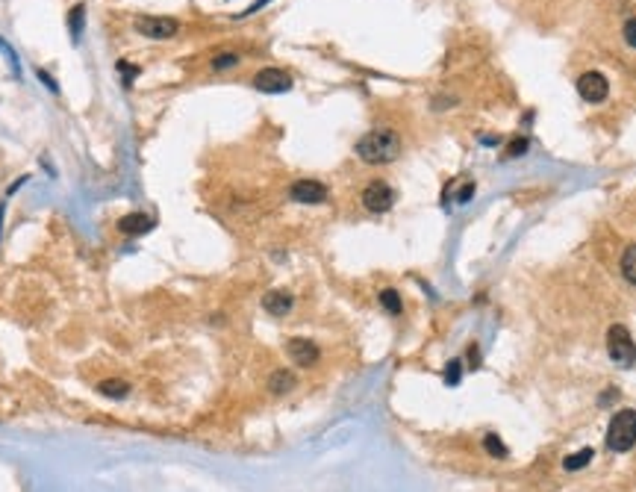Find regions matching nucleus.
I'll use <instances>...</instances> for the list:
<instances>
[{"instance_id": "nucleus-20", "label": "nucleus", "mask_w": 636, "mask_h": 492, "mask_svg": "<svg viewBox=\"0 0 636 492\" xmlns=\"http://www.w3.org/2000/svg\"><path fill=\"white\" fill-rule=\"evenodd\" d=\"M528 151V139H521V136H516L513 142L507 145V156H521Z\"/></svg>"}, {"instance_id": "nucleus-12", "label": "nucleus", "mask_w": 636, "mask_h": 492, "mask_svg": "<svg viewBox=\"0 0 636 492\" xmlns=\"http://www.w3.org/2000/svg\"><path fill=\"white\" fill-rule=\"evenodd\" d=\"M97 392L106 398H127L130 395V384L127 380H104L101 386H97Z\"/></svg>"}, {"instance_id": "nucleus-18", "label": "nucleus", "mask_w": 636, "mask_h": 492, "mask_svg": "<svg viewBox=\"0 0 636 492\" xmlns=\"http://www.w3.org/2000/svg\"><path fill=\"white\" fill-rule=\"evenodd\" d=\"M83 6H74L71 9V33H74V42L80 39V33H83Z\"/></svg>"}, {"instance_id": "nucleus-16", "label": "nucleus", "mask_w": 636, "mask_h": 492, "mask_svg": "<svg viewBox=\"0 0 636 492\" xmlns=\"http://www.w3.org/2000/svg\"><path fill=\"white\" fill-rule=\"evenodd\" d=\"M589 460H592V448H583V451H578V454H569V457H566V469H571V472H575V469H583V466L589 463Z\"/></svg>"}, {"instance_id": "nucleus-19", "label": "nucleus", "mask_w": 636, "mask_h": 492, "mask_svg": "<svg viewBox=\"0 0 636 492\" xmlns=\"http://www.w3.org/2000/svg\"><path fill=\"white\" fill-rule=\"evenodd\" d=\"M236 63H239V56H236V54H218L215 59H212V68L221 71V68H233Z\"/></svg>"}, {"instance_id": "nucleus-8", "label": "nucleus", "mask_w": 636, "mask_h": 492, "mask_svg": "<svg viewBox=\"0 0 636 492\" xmlns=\"http://www.w3.org/2000/svg\"><path fill=\"white\" fill-rule=\"evenodd\" d=\"M289 198L297 204H324L327 201V186L318 180H297V183H292Z\"/></svg>"}, {"instance_id": "nucleus-4", "label": "nucleus", "mask_w": 636, "mask_h": 492, "mask_svg": "<svg viewBox=\"0 0 636 492\" xmlns=\"http://www.w3.org/2000/svg\"><path fill=\"white\" fill-rule=\"evenodd\" d=\"M136 30H139L145 39H171V35H177L180 24L174 18H165V15H139L136 18Z\"/></svg>"}, {"instance_id": "nucleus-2", "label": "nucleus", "mask_w": 636, "mask_h": 492, "mask_svg": "<svg viewBox=\"0 0 636 492\" xmlns=\"http://www.w3.org/2000/svg\"><path fill=\"white\" fill-rule=\"evenodd\" d=\"M607 445L613 451H630L636 445V410H621L607 427Z\"/></svg>"}, {"instance_id": "nucleus-10", "label": "nucleus", "mask_w": 636, "mask_h": 492, "mask_svg": "<svg viewBox=\"0 0 636 492\" xmlns=\"http://www.w3.org/2000/svg\"><path fill=\"white\" fill-rule=\"evenodd\" d=\"M292 295L289 292H268L266 298H263V310L271 313V315H286L292 310Z\"/></svg>"}, {"instance_id": "nucleus-9", "label": "nucleus", "mask_w": 636, "mask_h": 492, "mask_svg": "<svg viewBox=\"0 0 636 492\" xmlns=\"http://www.w3.org/2000/svg\"><path fill=\"white\" fill-rule=\"evenodd\" d=\"M289 356L295 366H313L318 360V348L309 339H292L289 342Z\"/></svg>"}, {"instance_id": "nucleus-15", "label": "nucleus", "mask_w": 636, "mask_h": 492, "mask_svg": "<svg viewBox=\"0 0 636 492\" xmlns=\"http://www.w3.org/2000/svg\"><path fill=\"white\" fill-rule=\"evenodd\" d=\"M380 304H383V310H386V313H392V315H398V313L404 310L401 295H398L395 289H383V292H380Z\"/></svg>"}, {"instance_id": "nucleus-11", "label": "nucleus", "mask_w": 636, "mask_h": 492, "mask_svg": "<svg viewBox=\"0 0 636 492\" xmlns=\"http://www.w3.org/2000/svg\"><path fill=\"white\" fill-rule=\"evenodd\" d=\"M154 227V218L151 215H142V213H133V215H124L121 221H118V230L121 233H136V236H139V233H147Z\"/></svg>"}, {"instance_id": "nucleus-3", "label": "nucleus", "mask_w": 636, "mask_h": 492, "mask_svg": "<svg viewBox=\"0 0 636 492\" xmlns=\"http://www.w3.org/2000/svg\"><path fill=\"white\" fill-rule=\"evenodd\" d=\"M607 351H610V360L625 368H630L636 363V345L625 325H613L607 330Z\"/></svg>"}, {"instance_id": "nucleus-17", "label": "nucleus", "mask_w": 636, "mask_h": 492, "mask_svg": "<svg viewBox=\"0 0 636 492\" xmlns=\"http://www.w3.org/2000/svg\"><path fill=\"white\" fill-rule=\"evenodd\" d=\"M483 445H486V451H489V454H492V457H504V454H507V448H504V442H501V439H498L495 434H489V436H486V439H483Z\"/></svg>"}, {"instance_id": "nucleus-22", "label": "nucleus", "mask_w": 636, "mask_h": 492, "mask_svg": "<svg viewBox=\"0 0 636 492\" xmlns=\"http://www.w3.org/2000/svg\"><path fill=\"white\" fill-rule=\"evenodd\" d=\"M471 195H475V183H468V186H463L459 189V195H457V204H466Z\"/></svg>"}, {"instance_id": "nucleus-1", "label": "nucleus", "mask_w": 636, "mask_h": 492, "mask_svg": "<svg viewBox=\"0 0 636 492\" xmlns=\"http://www.w3.org/2000/svg\"><path fill=\"white\" fill-rule=\"evenodd\" d=\"M401 154V139L395 130H371L357 142V156L368 165H386Z\"/></svg>"}, {"instance_id": "nucleus-13", "label": "nucleus", "mask_w": 636, "mask_h": 492, "mask_svg": "<svg viewBox=\"0 0 636 492\" xmlns=\"http://www.w3.org/2000/svg\"><path fill=\"white\" fill-rule=\"evenodd\" d=\"M295 386V375L292 372H286V368H280V372H274L271 380H268V389L271 392H277V395H283V392H289Z\"/></svg>"}, {"instance_id": "nucleus-6", "label": "nucleus", "mask_w": 636, "mask_h": 492, "mask_svg": "<svg viewBox=\"0 0 636 492\" xmlns=\"http://www.w3.org/2000/svg\"><path fill=\"white\" fill-rule=\"evenodd\" d=\"M392 204H395V192L389 183L374 180L363 189V206L368 213H386V210H392Z\"/></svg>"}, {"instance_id": "nucleus-21", "label": "nucleus", "mask_w": 636, "mask_h": 492, "mask_svg": "<svg viewBox=\"0 0 636 492\" xmlns=\"http://www.w3.org/2000/svg\"><path fill=\"white\" fill-rule=\"evenodd\" d=\"M621 35H625V42L630 47H636V18H628L625 27H621Z\"/></svg>"}, {"instance_id": "nucleus-23", "label": "nucleus", "mask_w": 636, "mask_h": 492, "mask_svg": "<svg viewBox=\"0 0 636 492\" xmlns=\"http://www.w3.org/2000/svg\"><path fill=\"white\" fill-rule=\"evenodd\" d=\"M457 380H459V363L454 360L451 368H448V384H457Z\"/></svg>"}, {"instance_id": "nucleus-5", "label": "nucleus", "mask_w": 636, "mask_h": 492, "mask_svg": "<svg viewBox=\"0 0 636 492\" xmlns=\"http://www.w3.org/2000/svg\"><path fill=\"white\" fill-rule=\"evenodd\" d=\"M578 95L583 97L586 104H601L607 101V95H610V83L604 74H598V71H586L578 77Z\"/></svg>"}, {"instance_id": "nucleus-14", "label": "nucleus", "mask_w": 636, "mask_h": 492, "mask_svg": "<svg viewBox=\"0 0 636 492\" xmlns=\"http://www.w3.org/2000/svg\"><path fill=\"white\" fill-rule=\"evenodd\" d=\"M621 274L636 286V245H630V248L621 254Z\"/></svg>"}, {"instance_id": "nucleus-7", "label": "nucleus", "mask_w": 636, "mask_h": 492, "mask_svg": "<svg viewBox=\"0 0 636 492\" xmlns=\"http://www.w3.org/2000/svg\"><path fill=\"white\" fill-rule=\"evenodd\" d=\"M254 85L259 92H268V95H280V92H289L292 89V77L280 68H263L254 77Z\"/></svg>"}]
</instances>
